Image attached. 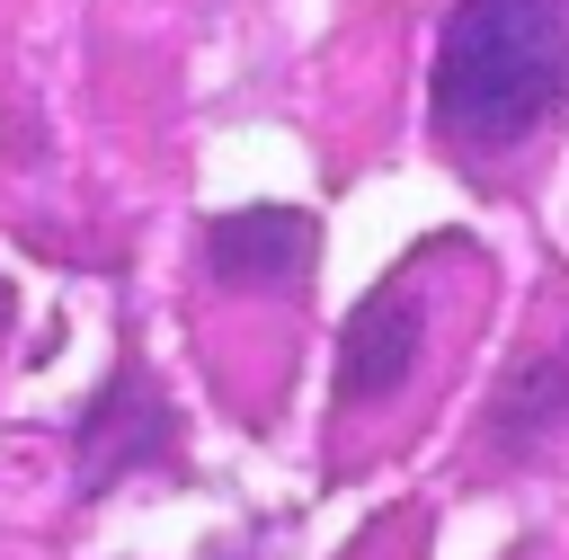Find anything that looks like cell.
<instances>
[{"label":"cell","instance_id":"1","mask_svg":"<svg viewBox=\"0 0 569 560\" xmlns=\"http://www.w3.org/2000/svg\"><path fill=\"white\" fill-rule=\"evenodd\" d=\"M569 98V0H453L436 36V133L516 151Z\"/></svg>","mask_w":569,"mask_h":560},{"label":"cell","instance_id":"2","mask_svg":"<svg viewBox=\"0 0 569 560\" xmlns=\"http://www.w3.org/2000/svg\"><path fill=\"white\" fill-rule=\"evenodd\" d=\"M427 338H436V302H427V267L365 293V311L347 320V347H338V409L365 418V409H391L400 391H418L427 373Z\"/></svg>","mask_w":569,"mask_h":560},{"label":"cell","instance_id":"3","mask_svg":"<svg viewBox=\"0 0 569 560\" xmlns=\"http://www.w3.org/2000/svg\"><path fill=\"white\" fill-rule=\"evenodd\" d=\"M204 249H213V276H222V284H249V293H293V284H302V267H311V213H284V204L222 213Z\"/></svg>","mask_w":569,"mask_h":560}]
</instances>
